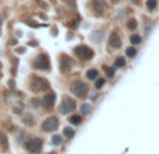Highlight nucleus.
<instances>
[{"label":"nucleus","instance_id":"obj_1","mask_svg":"<svg viewBox=\"0 0 159 154\" xmlns=\"http://www.w3.org/2000/svg\"><path fill=\"white\" fill-rule=\"evenodd\" d=\"M71 89H72V92L76 96H80V98L87 93V85L85 82H75L73 85L71 86Z\"/></svg>","mask_w":159,"mask_h":154},{"label":"nucleus","instance_id":"obj_2","mask_svg":"<svg viewBox=\"0 0 159 154\" xmlns=\"http://www.w3.org/2000/svg\"><path fill=\"white\" fill-rule=\"evenodd\" d=\"M41 140H38V139H32L30 142H27L25 143V148L28 150V151H31V153H38L40 150H41Z\"/></svg>","mask_w":159,"mask_h":154},{"label":"nucleus","instance_id":"obj_3","mask_svg":"<svg viewBox=\"0 0 159 154\" xmlns=\"http://www.w3.org/2000/svg\"><path fill=\"white\" fill-rule=\"evenodd\" d=\"M76 54H77V57L80 59H89V58L93 57V51L90 48H87V47H77L76 48Z\"/></svg>","mask_w":159,"mask_h":154},{"label":"nucleus","instance_id":"obj_4","mask_svg":"<svg viewBox=\"0 0 159 154\" xmlns=\"http://www.w3.org/2000/svg\"><path fill=\"white\" fill-rule=\"evenodd\" d=\"M58 119L56 117H48L47 120L44 122V124H42V127H44V130H47V132H52V130H55L56 127H58Z\"/></svg>","mask_w":159,"mask_h":154},{"label":"nucleus","instance_id":"obj_5","mask_svg":"<svg viewBox=\"0 0 159 154\" xmlns=\"http://www.w3.org/2000/svg\"><path fill=\"white\" fill-rule=\"evenodd\" d=\"M73 109H75V102L72 99H69V98L64 99V102L61 103V112L62 113H69Z\"/></svg>","mask_w":159,"mask_h":154},{"label":"nucleus","instance_id":"obj_6","mask_svg":"<svg viewBox=\"0 0 159 154\" xmlns=\"http://www.w3.org/2000/svg\"><path fill=\"white\" fill-rule=\"evenodd\" d=\"M49 66V62H48V57L47 55H40L37 59H35V68L38 69H47Z\"/></svg>","mask_w":159,"mask_h":154},{"label":"nucleus","instance_id":"obj_7","mask_svg":"<svg viewBox=\"0 0 159 154\" xmlns=\"http://www.w3.org/2000/svg\"><path fill=\"white\" fill-rule=\"evenodd\" d=\"M48 86V82L44 81L41 78H37L34 81V85H32V90H41V89H45Z\"/></svg>","mask_w":159,"mask_h":154},{"label":"nucleus","instance_id":"obj_8","mask_svg":"<svg viewBox=\"0 0 159 154\" xmlns=\"http://www.w3.org/2000/svg\"><path fill=\"white\" fill-rule=\"evenodd\" d=\"M53 102H55V95H53V93L45 95V98H44V105H45V108H52Z\"/></svg>","mask_w":159,"mask_h":154},{"label":"nucleus","instance_id":"obj_9","mask_svg":"<svg viewBox=\"0 0 159 154\" xmlns=\"http://www.w3.org/2000/svg\"><path fill=\"white\" fill-rule=\"evenodd\" d=\"M104 4H106V3H104L103 0H96L95 6H93V7H95V10L97 11L99 14H100V13H103V11H104V7H106Z\"/></svg>","mask_w":159,"mask_h":154},{"label":"nucleus","instance_id":"obj_10","mask_svg":"<svg viewBox=\"0 0 159 154\" xmlns=\"http://www.w3.org/2000/svg\"><path fill=\"white\" fill-rule=\"evenodd\" d=\"M110 45L111 47H120L121 45V41H120V38H118L117 34H111L110 35Z\"/></svg>","mask_w":159,"mask_h":154},{"label":"nucleus","instance_id":"obj_11","mask_svg":"<svg viewBox=\"0 0 159 154\" xmlns=\"http://www.w3.org/2000/svg\"><path fill=\"white\" fill-rule=\"evenodd\" d=\"M71 61H72V59H71V58H68V57H62V62H61V65H62V69H68V68H69V66L72 65V62H71Z\"/></svg>","mask_w":159,"mask_h":154},{"label":"nucleus","instance_id":"obj_12","mask_svg":"<svg viewBox=\"0 0 159 154\" xmlns=\"http://www.w3.org/2000/svg\"><path fill=\"white\" fill-rule=\"evenodd\" d=\"M87 78L89 79H96L97 78V71L96 69H89L87 71Z\"/></svg>","mask_w":159,"mask_h":154},{"label":"nucleus","instance_id":"obj_13","mask_svg":"<svg viewBox=\"0 0 159 154\" xmlns=\"http://www.w3.org/2000/svg\"><path fill=\"white\" fill-rule=\"evenodd\" d=\"M90 110H92V106L86 103V105H83V106H82V109H80V113H82V115H87Z\"/></svg>","mask_w":159,"mask_h":154},{"label":"nucleus","instance_id":"obj_14","mask_svg":"<svg viewBox=\"0 0 159 154\" xmlns=\"http://www.w3.org/2000/svg\"><path fill=\"white\" fill-rule=\"evenodd\" d=\"M69 120H71V123H72V124H79V123L82 122V117H80V116H72Z\"/></svg>","mask_w":159,"mask_h":154},{"label":"nucleus","instance_id":"obj_15","mask_svg":"<svg viewBox=\"0 0 159 154\" xmlns=\"http://www.w3.org/2000/svg\"><path fill=\"white\" fill-rule=\"evenodd\" d=\"M147 7L151 9V10H154V9L156 7V0H148V1H147Z\"/></svg>","mask_w":159,"mask_h":154},{"label":"nucleus","instance_id":"obj_16","mask_svg":"<svg viewBox=\"0 0 159 154\" xmlns=\"http://www.w3.org/2000/svg\"><path fill=\"white\" fill-rule=\"evenodd\" d=\"M135 55H137V50H135V48H132V47H131V48H128V50H127V57L132 58V57H135Z\"/></svg>","mask_w":159,"mask_h":154},{"label":"nucleus","instance_id":"obj_17","mask_svg":"<svg viewBox=\"0 0 159 154\" xmlns=\"http://www.w3.org/2000/svg\"><path fill=\"white\" fill-rule=\"evenodd\" d=\"M131 43H132V44H139V43H141V37H139V35H132V37H131Z\"/></svg>","mask_w":159,"mask_h":154},{"label":"nucleus","instance_id":"obj_18","mask_svg":"<svg viewBox=\"0 0 159 154\" xmlns=\"http://www.w3.org/2000/svg\"><path fill=\"white\" fill-rule=\"evenodd\" d=\"M116 65L117 66H124L125 65V59H124V58H118L116 61Z\"/></svg>","mask_w":159,"mask_h":154},{"label":"nucleus","instance_id":"obj_19","mask_svg":"<svg viewBox=\"0 0 159 154\" xmlns=\"http://www.w3.org/2000/svg\"><path fill=\"white\" fill-rule=\"evenodd\" d=\"M104 84H106V81H104V79H97V82H96V88H97V89L101 88Z\"/></svg>","mask_w":159,"mask_h":154},{"label":"nucleus","instance_id":"obj_20","mask_svg":"<svg viewBox=\"0 0 159 154\" xmlns=\"http://www.w3.org/2000/svg\"><path fill=\"white\" fill-rule=\"evenodd\" d=\"M135 27H137V21H135V20H130V21H128V28L134 30Z\"/></svg>","mask_w":159,"mask_h":154},{"label":"nucleus","instance_id":"obj_21","mask_svg":"<svg viewBox=\"0 0 159 154\" xmlns=\"http://www.w3.org/2000/svg\"><path fill=\"white\" fill-rule=\"evenodd\" d=\"M52 143L53 144H61V137H59V136H53V137H52Z\"/></svg>","mask_w":159,"mask_h":154},{"label":"nucleus","instance_id":"obj_22","mask_svg":"<svg viewBox=\"0 0 159 154\" xmlns=\"http://www.w3.org/2000/svg\"><path fill=\"white\" fill-rule=\"evenodd\" d=\"M65 136H66V137H72V136H73V130L66 129V130H65Z\"/></svg>","mask_w":159,"mask_h":154},{"label":"nucleus","instance_id":"obj_23","mask_svg":"<svg viewBox=\"0 0 159 154\" xmlns=\"http://www.w3.org/2000/svg\"><path fill=\"white\" fill-rule=\"evenodd\" d=\"M114 71H116L114 68H107V75L108 77H113L114 75Z\"/></svg>","mask_w":159,"mask_h":154},{"label":"nucleus","instance_id":"obj_24","mask_svg":"<svg viewBox=\"0 0 159 154\" xmlns=\"http://www.w3.org/2000/svg\"><path fill=\"white\" fill-rule=\"evenodd\" d=\"M52 154H55V153H52Z\"/></svg>","mask_w":159,"mask_h":154}]
</instances>
